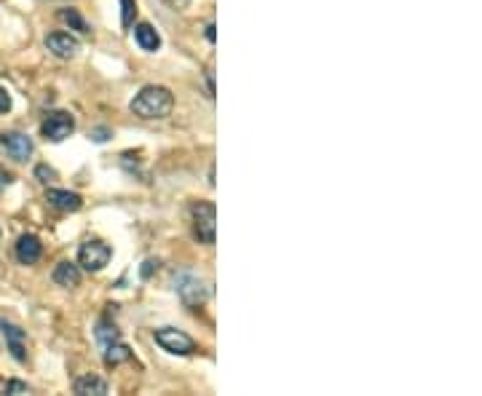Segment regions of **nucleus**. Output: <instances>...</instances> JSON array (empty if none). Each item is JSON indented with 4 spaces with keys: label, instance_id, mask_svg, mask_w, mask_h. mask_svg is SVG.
<instances>
[{
    "label": "nucleus",
    "instance_id": "obj_1",
    "mask_svg": "<svg viewBox=\"0 0 482 396\" xmlns=\"http://www.w3.org/2000/svg\"><path fill=\"white\" fill-rule=\"evenodd\" d=\"M172 107H174V97L166 86H145L129 102V110L142 121H161L172 113Z\"/></svg>",
    "mask_w": 482,
    "mask_h": 396
},
{
    "label": "nucleus",
    "instance_id": "obj_2",
    "mask_svg": "<svg viewBox=\"0 0 482 396\" xmlns=\"http://www.w3.org/2000/svg\"><path fill=\"white\" fill-rule=\"evenodd\" d=\"M174 292H177V297L188 308H198V305L207 303V297H209V284L201 276L191 274V271H182L174 278Z\"/></svg>",
    "mask_w": 482,
    "mask_h": 396
},
{
    "label": "nucleus",
    "instance_id": "obj_3",
    "mask_svg": "<svg viewBox=\"0 0 482 396\" xmlns=\"http://www.w3.org/2000/svg\"><path fill=\"white\" fill-rule=\"evenodd\" d=\"M110 257H113V249L105 241L89 239V241H83L81 249H78V268H83L89 274H97V271H102L107 262H110Z\"/></svg>",
    "mask_w": 482,
    "mask_h": 396
},
{
    "label": "nucleus",
    "instance_id": "obj_4",
    "mask_svg": "<svg viewBox=\"0 0 482 396\" xmlns=\"http://www.w3.org/2000/svg\"><path fill=\"white\" fill-rule=\"evenodd\" d=\"M191 214H193V233H196L198 241L204 244H214V222H217V209L209 201H196L191 206Z\"/></svg>",
    "mask_w": 482,
    "mask_h": 396
},
{
    "label": "nucleus",
    "instance_id": "obj_5",
    "mask_svg": "<svg viewBox=\"0 0 482 396\" xmlns=\"http://www.w3.org/2000/svg\"><path fill=\"white\" fill-rule=\"evenodd\" d=\"M153 340L161 346L164 351H169V353H177V356H188V353H193L196 351V343H193V337L185 335L182 330H174V327H164V330H156L153 332Z\"/></svg>",
    "mask_w": 482,
    "mask_h": 396
},
{
    "label": "nucleus",
    "instance_id": "obj_6",
    "mask_svg": "<svg viewBox=\"0 0 482 396\" xmlns=\"http://www.w3.org/2000/svg\"><path fill=\"white\" fill-rule=\"evenodd\" d=\"M73 129H76V121H73V115L64 113V110L48 113L43 126H41V132H43V137L48 139V142H62V139H67L73 134Z\"/></svg>",
    "mask_w": 482,
    "mask_h": 396
},
{
    "label": "nucleus",
    "instance_id": "obj_7",
    "mask_svg": "<svg viewBox=\"0 0 482 396\" xmlns=\"http://www.w3.org/2000/svg\"><path fill=\"white\" fill-rule=\"evenodd\" d=\"M0 145L6 148V153L14 158V161H27L32 155V139L27 134H19V132H8L0 137Z\"/></svg>",
    "mask_w": 482,
    "mask_h": 396
},
{
    "label": "nucleus",
    "instance_id": "obj_8",
    "mask_svg": "<svg viewBox=\"0 0 482 396\" xmlns=\"http://www.w3.org/2000/svg\"><path fill=\"white\" fill-rule=\"evenodd\" d=\"M46 48L60 59H70L78 54V41L67 32H51L46 35Z\"/></svg>",
    "mask_w": 482,
    "mask_h": 396
},
{
    "label": "nucleus",
    "instance_id": "obj_9",
    "mask_svg": "<svg viewBox=\"0 0 482 396\" xmlns=\"http://www.w3.org/2000/svg\"><path fill=\"white\" fill-rule=\"evenodd\" d=\"M41 255H43V244H41L38 236L25 233V236L16 241V260H19L22 265H35V262L41 260Z\"/></svg>",
    "mask_w": 482,
    "mask_h": 396
},
{
    "label": "nucleus",
    "instance_id": "obj_10",
    "mask_svg": "<svg viewBox=\"0 0 482 396\" xmlns=\"http://www.w3.org/2000/svg\"><path fill=\"white\" fill-rule=\"evenodd\" d=\"M0 332L8 340V351L16 362H27V353H25V330H19L8 321H0Z\"/></svg>",
    "mask_w": 482,
    "mask_h": 396
},
{
    "label": "nucleus",
    "instance_id": "obj_11",
    "mask_svg": "<svg viewBox=\"0 0 482 396\" xmlns=\"http://www.w3.org/2000/svg\"><path fill=\"white\" fill-rule=\"evenodd\" d=\"M46 201H48L51 206L62 209V212H78V209L83 206V198L78 196V193H73V190H60V188H51V190L46 193Z\"/></svg>",
    "mask_w": 482,
    "mask_h": 396
},
{
    "label": "nucleus",
    "instance_id": "obj_12",
    "mask_svg": "<svg viewBox=\"0 0 482 396\" xmlns=\"http://www.w3.org/2000/svg\"><path fill=\"white\" fill-rule=\"evenodd\" d=\"M54 281H57L60 287H64V290L78 287V284H81V268H78V262H70V260L60 262V265L54 268Z\"/></svg>",
    "mask_w": 482,
    "mask_h": 396
},
{
    "label": "nucleus",
    "instance_id": "obj_13",
    "mask_svg": "<svg viewBox=\"0 0 482 396\" xmlns=\"http://www.w3.org/2000/svg\"><path fill=\"white\" fill-rule=\"evenodd\" d=\"M135 41L142 51H158V48H161V38H158V32L153 30L151 24H145V22L135 27Z\"/></svg>",
    "mask_w": 482,
    "mask_h": 396
},
{
    "label": "nucleus",
    "instance_id": "obj_14",
    "mask_svg": "<svg viewBox=\"0 0 482 396\" xmlns=\"http://www.w3.org/2000/svg\"><path fill=\"white\" fill-rule=\"evenodd\" d=\"M76 394L81 396H105L107 394V381H102L99 375H83L76 381Z\"/></svg>",
    "mask_w": 482,
    "mask_h": 396
},
{
    "label": "nucleus",
    "instance_id": "obj_15",
    "mask_svg": "<svg viewBox=\"0 0 482 396\" xmlns=\"http://www.w3.org/2000/svg\"><path fill=\"white\" fill-rule=\"evenodd\" d=\"M132 359V351L126 348L123 343H118V340H113V343H107L105 346V362L107 365H120V362H129Z\"/></svg>",
    "mask_w": 482,
    "mask_h": 396
},
{
    "label": "nucleus",
    "instance_id": "obj_16",
    "mask_svg": "<svg viewBox=\"0 0 482 396\" xmlns=\"http://www.w3.org/2000/svg\"><path fill=\"white\" fill-rule=\"evenodd\" d=\"M60 19L64 22V24H70L73 30H78V32H89V24H86V19L78 14L76 8H62V11H60Z\"/></svg>",
    "mask_w": 482,
    "mask_h": 396
},
{
    "label": "nucleus",
    "instance_id": "obj_17",
    "mask_svg": "<svg viewBox=\"0 0 482 396\" xmlns=\"http://www.w3.org/2000/svg\"><path fill=\"white\" fill-rule=\"evenodd\" d=\"M118 330L116 327H107V324H99V330H97V340L102 343V346H107V343H113V340H118Z\"/></svg>",
    "mask_w": 482,
    "mask_h": 396
},
{
    "label": "nucleus",
    "instance_id": "obj_18",
    "mask_svg": "<svg viewBox=\"0 0 482 396\" xmlns=\"http://www.w3.org/2000/svg\"><path fill=\"white\" fill-rule=\"evenodd\" d=\"M35 177H38L41 183H51V180L57 177V171L51 167H46V164H41V167H35Z\"/></svg>",
    "mask_w": 482,
    "mask_h": 396
},
{
    "label": "nucleus",
    "instance_id": "obj_19",
    "mask_svg": "<svg viewBox=\"0 0 482 396\" xmlns=\"http://www.w3.org/2000/svg\"><path fill=\"white\" fill-rule=\"evenodd\" d=\"M30 388H27V383L22 381H8L6 383V394H27Z\"/></svg>",
    "mask_w": 482,
    "mask_h": 396
},
{
    "label": "nucleus",
    "instance_id": "obj_20",
    "mask_svg": "<svg viewBox=\"0 0 482 396\" xmlns=\"http://www.w3.org/2000/svg\"><path fill=\"white\" fill-rule=\"evenodd\" d=\"M120 6H123V27H129L135 14V0H120Z\"/></svg>",
    "mask_w": 482,
    "mask_h": 396
},
{
    "label": "nucleus",
    "instance_id": "obj_21",
    "mask_svg": "<svg viewBox=\"0 0 482 396\" xmlns=\"http://www.w3.org/2000/svg\"><path fill=\"white\" fill-rule=\"evenodd\" d=\"M8 110H11V94L0 86V115H6Z\"/></svg>",
    "mask_w": 482,
    "mask_h": 396
},
{
    "label": "nucleus",
    "instance_id": "obj_22",
    "mask_svg": "<svg viewBox=\"0 0 482 396\" xmlns=\"http://www.w3.org/2000/svg\"><path fill=\"white\" fill-rule=\"evenodd\" d=\"M91 139H94V142H107V139H110V129H94V132H91Z\"/></svg>",
    "mask_w": 482,
    "mask_h": 396
},
{
    "label": "nucleus",
    "instance_id": "obj_23",
    "mask_svg": "<svg viewBox=\"0 0 482 396\" xmlns=\"http://www.w3.org/2000/svg\"><path fill=\"white\" fill-rule=\"evenodd\" d=\"M153 271H158V260H148V262H145V268H142L139 274H142V278H148Z\"/></svg>",
    "mask_w": 482,
    "mask_h": 396
},
{
    "label": "nucleus",
    "instance_id": "obj_24",
    "mask_svg": "<svg viewBox=\"0 0 482 396\" xmlns=\"http://www.w3.org/2000/svg\"><path fill=\"white\" fill-rule=\"evenodd\" d=\"M8 185H11V174L0 169V190H3V188H8Z\"/></svg>",
    "mask_w": 482,
    "mask_h": 396
},
{
    "label": "nucleus",
    "instance_id": "obj_25",
    "mask_svg": "<svg viewBox=\"0 0 482 396\" xmlns=\"http://www.w3.org/2000/svg\"><path fill=\"white\" fill-rule=\"evenodd\" d=\"M207 38H209V41H214V24H209V27H207Z\"/></svg>",
    "mask_w": 482,
    "mask_h": 396
}]
</instances>
